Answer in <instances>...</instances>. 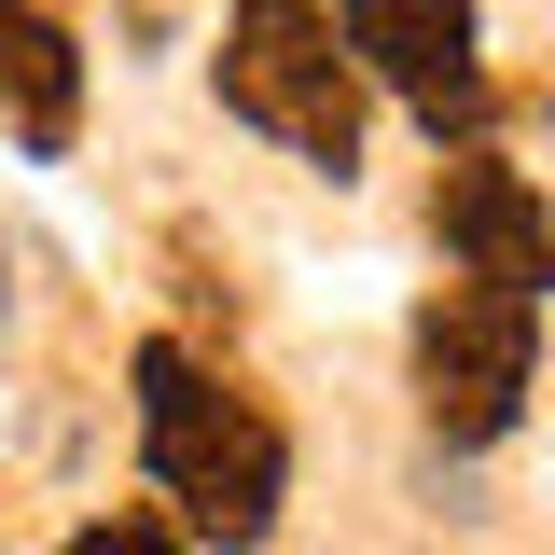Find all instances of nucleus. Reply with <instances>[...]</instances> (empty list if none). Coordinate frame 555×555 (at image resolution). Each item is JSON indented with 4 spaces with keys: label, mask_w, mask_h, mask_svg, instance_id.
Instances as JSON below:
<instances>
[{
    "label": "nucleus",
    "mask_w": 555,
    "mask_h": 555,
    "mask_svg": "<svg viewBox=\"0 0 555 555\" xmlns=\"http://www.w3.org/2000/svg\"><path fill=\"white\" fill-rule=\"evenodd\" d=\"M430 236H444V264L486 278V292H514V306H542L555 292V208L528 167H500V153H444V181H430Z\"/></svg>",
    "instance_id": "5"
},
{
    "label": "nucleus",
    "mask_w": 555,
    "mask_h": 555,
    "mask_svg": "<svg viewBox=\"0 0 555 555\" xmlns=\"http://www.w3.org/2000/svg\"><path fill=\"white\" fill-rule=\"evenodd\" d=\"M139 389V473L181 500V528H208L222 555H250L278 528V500H292V444H278V416L236 389V375H208L181 334H153L126 361Z\"/></svg>",
    "instance_id": "1"
},
{
    "label": "nucleus",
    "mask_w": 555,
    "mask_h": 555,
    "mask_svg": "<svg viewBox=\"0 0 555 555\" xmlns=\"http://www.w3.org/2000/svg\"><path fill=\"white\" fill-rule=\"evenodd\" d=\"M528 375H542V306H514L486 278H444L416 306V416L444 444H500L528 416Z\"/></svg>",
    "instance_id": "3"
},
{
    "label": "nucleus",
    "mask_w": 555,
    "mask_h": 555,
    "mask_svg": "<svg viewBox=\"0 0 555 555\" xmlns=\"http://www.w3.org/2000/svg\"><path fill=\"white\" fill-rule=\"evenodd\" d=\"M56 555H181V528H167V514H98V528H69Z\"/></svg>",
    "instance_id": "7"
},
{
    "label": "nucleus",
    "mask_w": 555,
    "mask_h": 555,
    "mask_svg": "<svg viewBox=\"0 0 555 555\" xmlns=\"http://www.w3.org/2000/svg\"><path fill=\"white\" fill-rule=\"evenodd\" d=\"M83 126V56H69V28L42 0H0V139L14 153H69Z\"/></svg>",
    "instance_id": "6"
},
{
    "label": "nucleus",
    "mask_w": 555,
    "mask_h": 555,
    "mask_svg": "<svg viewBox=\"0 0 555 555\" xmlns=\"http://www.w3.org/2000/svg\"><path fill=\"white\" fill-rule=\"evenodd\" d=\"M334 0H236L222 28V112L264 126L278 153H306L320 181L361 167V56H334Z\"/></svg>",
    "instance_id": "2"
},
{
    "label": "nucleus",
    "mask_w": 555,
    "mask_h": 555,
    "mask_svg": "<svg viewBox=\"0 0 555 555\" xmlns=\"http://www.w3.org/2000/svg\"><path fill=\"white\" fill-rule=\"evenodd\" d=\"M334 28H347V56L375 69V83H389V98H403L430 139H459V153H473V126H486L473 0H347Z\"/></svg>",
    "instance_id": "4"
}]
</instances>
